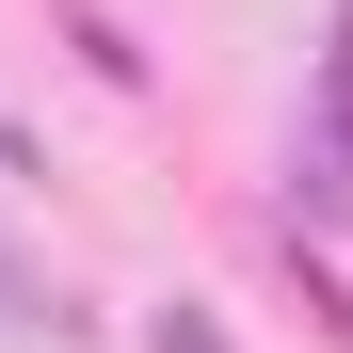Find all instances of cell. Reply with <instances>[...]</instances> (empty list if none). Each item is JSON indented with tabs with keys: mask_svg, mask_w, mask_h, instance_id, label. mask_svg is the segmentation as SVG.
I'll list each match as a JSON object with an SVG mask.
<instances>
[{
	"mask_svg": "<svg viewBox=\"0 0 353 353\" xmlns=\"http://www.w3.org/2000/svg\"><path fill=\"white\" fill-rule=\"evenodd\" d=\"M161 353H225V337H209V321H193V305H161Z\"/></svg>",
	"mask_w": 353,
	"mask_h": 353,
	"instance_id": "obj_1",
	"label": "cell"
}]
</instances>
